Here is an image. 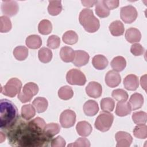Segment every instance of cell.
<instances>
[{"instance_id": "cell-29", "label": "cell", "mask_w": 147, "mask_h": 147, "mask_svg": "<svg viewBox=\"0 0 147 147\" xmlns=\"http://www.w3.org/2000/svg\"><path fill=\"white\" fill-rule=\"evenodd\" d=\"M21 116L22 117L28 121L34 117L36 114V110L31 104L25 105L21 107Z\"/></svg>"}, {"instance_id": "cell-26", "label": "cell", "mask_w": 147, "mask_h": 147, "mask_svg": "<svg viewBox=\"0 0 147 147\" xmlns=\"http://www.w3.org/2000/svg\"><path fill=\"white\" fill-rule=\"evenodd\" d=\"M32 104L37 112L38 113H41L45 111L48 106L47 99L44 97L36 98L33 101Z\"/></svg>"}, {"instance_id": "cell-19", "label": "cell", "mask_w": 147, "mask_h": 147, "mask_svg": "<svg viewBox=\"0 0 147 147\" xmlns=\"http://www.w3.org/2000/svg\"><path fill=\"white\" fill-rule=\"evenodd\" d=\"M76 129L78 134L82 137L88 136L92 130L90 123L85 121L79 122L76 126Z\"/></svg>"}, {"instance_id": "cell-30", "label": "cell", "mask_w": 147, "mask_h": 147, "mask_svg": "<svg viewBox=\"0 0 147 147\" xmlns=\"http://www.w3.org/2000/svg\"><path fill=\"white\" fill-rule=\"evenodd\" d=\"M52 51L45 47H42L38 52V57L40 61L43 63H47L51 61L52 58Z\"/></svg>"}, {"instance_id": "cell-1", "label": "cell", "mask_w": 147, "mask_h": 147, "mask_svg": "<svg viewBox=\"0 0 147 147\" xmlns=\"http://www.w3.org/2000/svg\"><path fill=\"white\" fill-rule=\"evenodd\" d=\"M7 129V136L9 144L12 146L40 147L48 146L51 142L52 138L44 132L43 129L37 126L32 121H18Z\"/></svg>"}, {"instance_id": "cell-47", "label": "cell", "mask_w": 147, "mask_h": 147, "mask_svg": "<svg viewBox=\"0 0 147 147\" xmlns=\"http://www.w3.org/2000/svg\"><path fill=\"white\" fill-rule=\"evenodd\" d=\"M146 75H144V76H142L140 79V83L142 88H143L145 91H146Z\"/></svg>"}, {"instance_id": "cell-46", "label": "cell", "mask_w": 147, "mask_h": 147, "mask_svg": "<svg viewBox=\"0 0 147 147\" xmlns=\"http://www.w3.org/2000/svg\"><path fill=\"white\" fill-rule=\"evenodd\" d=\"M97 1H82L81 2L82 3V5L85 6V7H92L94 5L96 4Z\"/></svg>"}, {"instance_id": "cell-38", "label": "cell", "mask_w": 147, "mask_h": 147, "mask_svg": "<svg viewBox=\"0 0 147 147\" xmlns=\"http://www.w3.org/2000/svg\"><path fill=\"white\" fill-rule=\"evenodd\" d=\"M12 27L11 22L10 18L5 16L0 17V32L6 33L9 32Z\"/></svg>"}, {"instance_id": "cell-16", "label": "cell", "mask_w": 147, "mask_h": 147, "mask_svg": "<svg viewBox=\"0 0 147 147\" xmlns=\"http://www.w3.org/2000/svg\"><path fill=\"white\" fill-rule=\"evenodd\" d=\"M126 40L130 43L138 42L141 40V34L140 31L135 28H130L125 32Z\"/></svg>"}, {"instance_id": "cell-40", "label": "cell", "mask_w": 147, "mask_h": 147, "mask_svg": "<svg viewBox=\"0 0 147 147\" xmlns=\"http://www.w3.org/2000/svg\"><path fill=\"white\" fill-rule=\"evenodd\" d=\"M111 96L117 101H126L128 99V94L126 91L123 89H115L113 91Z\"/></svg>"}, {"instance_id": "cell-12", "label": "cell", "mask_w": 147, "mask_h": 147, "mask_svg": "<svg viewBox=\"0 0 147 147\" xmlns=\"http://www.w3.org/2000/svg\"><path fill=\"white\" fill-rule=\"evenodd\" d=\"M86 94L91 98H97L101 96L102 92V86L96 82H90L86 87Z\"/></svg>"}, {"instance_id": "cell-41", "label": "cell", "mask_w": 147, "mask_h": 147, "mask_svg": "<svg viewBox=\"0 0 147 147\" xmlns=\"http://www.w3.org/2000/svg\"><path fill=\"white\" fill-rule=\"evenodd\" d=\"M60 44V39L56 35L50 36L48 40L47 45L48 47L51 49H57L59 47Z\"/></svg>"}, {"instance_id": "cell-25", "label": "cell", "mask_w": 147, "mask_h": 147, "mask_svg": "<svg viewBox=\"0 0 147 147\" xmlns=\"http://www.w3.org/2000/svg\"><path fill=\"white\" fill-rule=\"evenodd\" d=\"M110 64L114 71L116 72H121L126 67V61L123 57L118 56L113 59Z\"/></svg>"}, {"instance_id": "cell-20", "label": "cell", "mask_w": 147, "mask_h": 147, "mask_svg": "<svg viewBox=\"0 0 147 147\" xmlns=\"http://www.w3.org/2000/svg\"><path fill=\"white\" fill-rule=\"evenodd\" d=\"M75 52L74 49L69 47L65 46L61 48L60 51V56L61 59L65 62H72L74 60Z\"/></svg>"}, {"instance_id": "cell-39", "label": "cell", "mask_w": 147, "mask_h": 147, "mask_svg": "<svg viewBox=\"0 0 147 147\" xmlns=\"http://www.w3.org/2000/svg\"><path fill=\"white\" fill-rule=\"evenodd\" d=\"M133 121L137 125L144 124L147 121V114L146 113L140 111L134 113L131 116Z\"/></svg>"}, {"instance_id": "cell-31", "label": "cell", "mask_w": 147, "mask_h": 147, "mask_svg": "<svg viewBox=\"0 0 147 147\" xmlns=\"http://www.w3.org/2000/svg\"><path fill=\"white\" fill-rule=\"evenodd\" d=\"M62 39L64 43L68 45H73L78 42V36L75 31L68 30L64 33Z\"/></svg>"}, {"instance_id": "cell-7", "label": "cell", "mask_w": 147, "mask_h": 147, "mask_svg": "<svg viewBox=\"0 0 147 147\" xmlns=\"http://www.w3.org/2000/svg\"><path fill=\"white\" fill-rule=\"evenodd\" d=\"M67 82L71 85L83 86L86 82L84 74L79 69H71L66 74Z\"/></svg>"}, {"instance_id": "cell-23", "label": "cell", "mask_w": 147, "mask_h": 147, "mask_svg": "<svg viewBox=\"0 0 147 147\" xmlns=\"http://www.w3.org/2000/svg\"><path fill=\"white\" fill-rule=\"evenodd\" d=\"M131 110H135L140 109L144 103V97L140 93L135 92L132 94L129 99V102Z\"/></svg>"}, {"instance_id": "cell-28", "label": "cell", "mask_w": 147, "mask_h": 147, "mask_svg": "<svg viewBox=\"0 0 147 147\" xmlns=\"http://www.w3.org/2000/svg\"><path fill=\"white\" fill-rule=\"evenodd\" d=\"M62 10V5L61 1H49L48 11L51 16H57Z\"/></svg>"}, {"instance_id": "cell-17", "label": "cell", "mask_w": 147, "mask_h": 147, "mask_svg": "<svg viewBox=\"0 0 147 147\" xmlns=\"http://www.w3.org/2000/svg\"><path fill=\"white\" fill-rule=\"evenodd\" d=\"M83 111L84 114L87 116H94L99 111L98 103L94 100H87L83 105Z\"/></svg>"}, {"instance_id": "cell-36", "label": "cell", "mask_w": 147, "mask_h": 147, "mask_svg": "<svg viewBox=\"0 0 147 147\" xmlns=\"http://www.w3.org/2000/svg\"><path fill=\"white\" fill-rule=\"evenodd\" d=\"M133 132L136 137L139 139H145L147 137V126L145 123L137 125Z\"/></svg>"}, {"instance_id": "cell-14", "label": "cell", "mask_w": 147, "mask_h": 147, "mask_svg": "<svg viewBox=\"0 0 147 147\" xmlns=\"http://www.w3.org/2000/svg\"><path fill=\"white\" fill-rule=\"evenodd\" d=\"M75 56L72 63L76 67H82L86 65L90 59V56L87 52L82 50H76L75 51Z\"/></svg>"}, {"instance_id": "cell-37", "label": "cell", "mask_w": 147, "mask_h": 147, "mask_svg": "<svg viewBox=\"0 0 147 147\" xmlns=\"http://www.w3.org/2000/svg\"><path fill=\"white\" fill-rule=\"evenodd\" d=\"M115 106V102L111 98H104L100 101V108L103 111L111 112Z\"/></svg>"}, {"instance_id": "cell-35", "label": "cell", "mask_w": 147, "mask_h": 147, "mask_svg": "<svg viewBox=\"0 0 147 147\" xmlns=\"http://www.w3.org/2000/svg\"><path fill=\"white\" fill-rule=\"evenodd\" d=\"M38 30L39 33L41 34H49L52 30V25L51 21L48 20H41L38 24Z\"/></svg>"}, {"instance_id": "cell-18", "label": "cell", "mask_w": 147, "mask_h": 147, "mask_svg": "<svg viewBox=\"0 0 147 147\" xmlns=\"http://www.w3.org/2000/svg\"><path fill=\"white\" fill-rule=\"evenodd\" d=\"M131 111V108L129 102L119 101L117 103L115 114L119 117H124L129 114Z\"/></svg>"}, {"instance_id": "cell-4", "label": "cell", "mask_w": 147, "mask_h": 147, "mask_svg": "<svg viewBox=\"0 0 147 147\" xmlns=\"http://www.w3.org/2000/svg\"><path fill=\"white\" fill-rule=\"evenodd\" d=\"M114 116L109 112H102L96 118L95 121V127L98 130L105 132L108 131L113 122Z\"/></svg>"}, {"instance_id": "cell-24", "label": "cell", "mask_w": 147, "mask_h": 147, "mask_svg": "<svg viewBox=\"0 0 147 147\" xmlns=\"http://www.w3.org/2000/svg\"><path fill=\"white\" fill-rule=\"evenodd\" d=\"M25 43L29 48L36 49L41 46L42 40L38 35L32 34L27 37L25 40Z\"/></svg>"}, {"instance_id": "cell-21", "label": "cell", "mask_w": 147, "mask_h": 147, "mask_svg": "<svg viewBox=\"0 0 147 147\" xmlns=\"http://www.w3.org/2000/svg\"><path fill=\"white\" fill-rule=\"evenodd\" d=\"M92 65L98 70H103L107 67L109 64L107 59L102 55H97L93 57L92 60Z\"/></svg>"}, {"instance_id": "cell-11", "label": "cell", "mask_w": 147, "mask_h": 147, "mask_svg": "<svg viewBox=\"0 0 147 147\" xmlns=\"http://www.w3.org/2000/svg\"><path fill=\"white\" fill-rule=\"evenodd\" d=\"M115 138L117 141V147H129L133 141L131 136L129 133L123 131H118L115 134Z\"/></svg>"}, {"instance_id": "cell-8", "label": "cell", "mask_w": 147, "mask_h": 147, "mask_svg": "<svg viewBox=\"0 0 147 147\" xmlns=\"http://www.w3.org/2000/svg\"><path fill=\"white\" fill-rule=\"evenodd\" d=\"M137 16V11L136 7L132 5H127L121 8L120 17L125 23H132L136 20Z\"/></svg>"}, {"instance_id": "cell-6", "label": "cell", "mask_w": 147, "mask_h": 147, "mask_svg": "<svg viewBox=\"0 0 147 147\" xmlns=\"http://www.w3.org/2000/svg\"><path fill=\"white\" fill-rule=\"evenodd\" d=\"M38 86L33 82H29L25 84L22 91L18 94V98L22 103L30 102L32 98L38 92Z\"/></svg>"}, {"instance_id": "cell-33", "label": "cell", "mask_w": 147, "mask_h": 147, "mask_svg": "<svg viewBox=\"0 0 147 147\" xmlns=\"http://www.w3.org/2000/svg\"><path fill=\"white\" fill-rule=\"evenodd\" d=\"M13 55L19 61L24 60L28 56V49L24 46H17L14 49Z\"/></svg>"}, {"instance_id": "cell-27", "label": "cell", "mask_w": 147, "mask_h": 147, "mask_svg": "<svg viewBox=\"0 0 147 147\" xmlns=\"http://www.w3.org/2000/svg\"><path fill=\"white\" fill-rule=\"evenodd\" d=\"M95 12L100 18H105L109 16L110 10L104 3L103 1H97L95 4Z\"/></svg>"}, {"instance_id": "cell-22", "label": "cell", "mask_w": 147, "mask_h": 147, "mask_svg": "<svg viewBox=\"0 0 147 147\" xmlns=\"http://www.w3.org/2000/svg\"><path fill=\"white\" fill-rule=\"evenodd\" d=\"M111 34L114 36H122L125 30V28L123 23L119 20H116L112 22L109 27Z\"/></svg>"}, {"instance_id": "cell-2", "label": "cell", "mask_w": 147, "mask_h": 147, "mask_svg": "<svg viewBox=\"0 0 147 147\" xmlns=\"http://www.w3.org/2000/svg\"><path fill=\"white\" fill-rule=\"evenodd\" d=\"M18 111L16 105L7 99L0 100V128L7 129L17 121Z\"/></svg>"}, {"instance_id": "cell-5", "label": "cell", "mask_w": 147, "mask_h": 147, "mask_svg": "<svg viewBox=\"0 0 147 147\" xmlns=\"http://www.w3.org/2000/svg\"><path fill=\"white\" fill-rule=\"evenodd\" d=\"M21 80L16 78H13L9 79L3 87H1V93L4 95L13 98L21 92Z\"/></svg>"}, {"instance_id": "cell-15", "label": "cell", "mask_w": 147, "mask_h": 147, "mask_svg": "<svg viewBox=\"0 0 147 147\" xmlns=\"http://www.w3.org/2000/svg\"><path fill=\"white\" fill-rule=\"evenodd\" d=\"M123 86L125 88L129 91H134L139 86L138 77L133 74L127 75L123 80Z\"/></svg>"}, {"instance_id": "cell-9", "label": "cell", "mask_w": 147, "mask_h": 147, "mask_svg": "<svg viewBox=\"0 0 147 147\" xmlns=\"http://www.w3.org/2000/svg\"><path fill=\"white\" fill-rule=\"evenodd\" d=\"M75 113L69 109L63 111L60 116V123L63 127L69 128L72 127L76 122Z\"/></svg>"}, {"instance_id": "cell-34", "label": "cell", "mask_w": 147, "mask_h": 147, "mask_svg": "<svg viewBox=\"0 0 147 147\" xmlns=\"http://www.w3.org/2000/svg\"><path fill=\"white\" fill-rule=\"evenodd\" d=\"M73 95L74 91L72 88L68 86H63L58 91V96L63 100H69L72 98Z\"/></svg>"}, {"instance_id": "cell-13", "label": "cell", "mask_w": 147, "mask_h": 147, "mask_svg": "<svg viewBox=\"0 0 147 147\" xmlns=\"http://www.w3.org/2000/svg\"><path fill=\"white\" fill-rule=\"evenodd\" d=\"M121 82V77L119 74L114 70L108 71L105 76V83L111 88L117 87Z\"/></svg>"}, {"instance_id": "cell-45", "label": "cell", "mask_w": 147, "mask_h": 147, "mask_svg": "<svg viewBox=\"0 0 147 147\" xmlns=\"http://www.w3.org/2000/svg\"><path fill=\"white\" fill-rule=\"evenodd\" d=\"M103 2L109 10H113L118 7L119 3L118 0H104Z\"/></svg>"}, {"instance_id": "cell-3", "label": "cell", "mask_w": 147, "mask_h": 147, "mask_svg": "<svg viewBox=\"0 0 147 147\" xmlns=\"http://www.w3.org/2000/svg\"><path fill=\"white\" fill-rule=\"evenodd\" d=\"M79 21L85 30L88 33L96 32L100 26L99 20L94 15L92 10L90 9L86 8L80 11Z\"/></svg>"}, {"instance_id": "cell-44", "label": "cell", "mask_w": 147, "mask_h": 147, "mask_svg": "<svg viewBox=\"0 0 147 147\" xmlns=\"http://www.w3.org/2000/svg\"><path fill=\"white\" fill-rule=\"evenodd\" d=\"M66 142L65 140L61 136H57L51 141V146L52 147H64Z\"/></svg>"}, {"instance_id": "cell-10", "label": "cell", "mask_w": 147, "mask_h": 147, "mask_svg": "<svg viewBox=\"0 0 147 147\" xmlns=\"http://www.w3.org/2000/svg\"><path fill=\"white\" fill-rule=\"evenodd\" d=\"M19 6L15 1H2L1 10L3 14L7 16L12 17L15 16L18 11Z\"/></svg>"}, {"instance_id": "cell-42", "label": "cell", "mask_w": 147, "mask_h": 147, "mask_svg": "<svg viewBox=\"0 0 147 147\" xmlns=\"http://www.w3.org/2000/svg\"><path fill=\"white\" fill-rule=\"evenodd\" d=\"M90 141L86 138H83L80 137L77 139L74 143L68 144L67 146H74V147H89L90 146Z\"/></svg>"}, {"instance_id": "cell-32", "label": "cell", "mask_w": 147, "mask_h": 147, "mask_svg": "<svg viewBox=\"0 0 147 147\" xmlns=\"http://www.w3.org/2000/svg\"><path fill=\"white\" fill-rule=\"evenodd\" d=\"M60 130V127L57 123H49L47 124L44 129V132L48 137L52 138L59 133Z\"/></svg>"}, {"instance_id": "cell-43", "label": "cell", "mask_w": 147, "mask_h": 147, "mask_svg": "<svg viewBox=\"0 0 147 147\" xmlns=\"http://www.w3.org/2000/svg\"><path fill=\"white\" fill-rule=\"evenodd\" d=\"M130 52L133 55L138 56L142 55L144 53L145 49L140 44L135 43L131 46Z\"/></svg>"}]
</instances>
